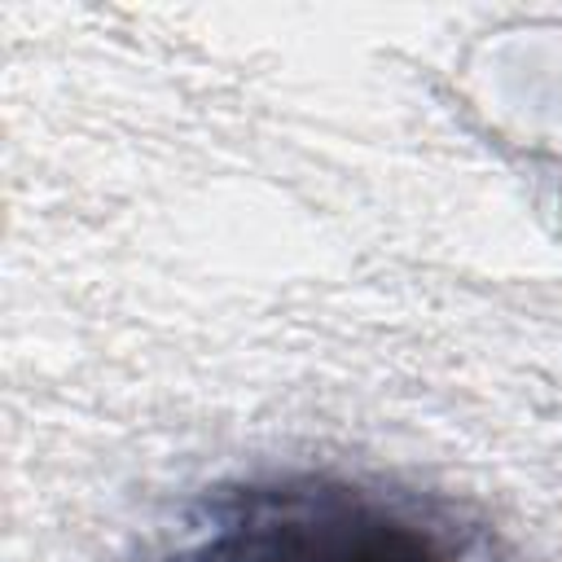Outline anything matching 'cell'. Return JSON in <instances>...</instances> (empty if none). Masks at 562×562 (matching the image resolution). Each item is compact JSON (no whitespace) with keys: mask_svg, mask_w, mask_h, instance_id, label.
<instances>
[{"mask_svg":"<svg viewBox=\"0 0 562 562\" xmlns=\"http://www.w3.org/2000/svg\"><path fill=\"white\" fill-rule=\"evenodd\" d=\"M180 562H509L452 509L347 474H263L215 487Z\"/></svg>","mask_w":562,"mask_h":562,"instance_id":"cell-1","label":"cell"}]
</instances>
